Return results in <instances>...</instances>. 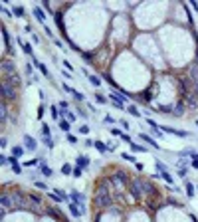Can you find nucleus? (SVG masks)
<instances>
[{"label":"nucleus","mask_w":198,"mask_h":222,"mask_svg":"<svg viewBox=\"0 0 198 222\" xmlns=\"http://www.w3.org/2000/svg\"><path fill=\"white\" fill-rule=\"evenodd\" d=\"M70 202H76L81 206V212L85 214V202H87V196L83 192H77V190H71L70 192Z\"/></svg>","instance_id":"1"},{"label":"nucleus","mask_w":198,"mask_h":222,"mask_svg":"<svg viewBox=\"0 0 198 222\" xmlns=\"http://www.w3.org/2000/svg\"><path fill=\"white\" fill-rule=\"evenodd\" d=\"M160 131L165 133V135H176V137H192V133H188V131H180V129L169 127V125H160Z\"/></svg>","instance_id":"2"},{"label":"nucleus","mask_w":198,"mask_h":222,"mask_svg":"<svg viewBox=\"0 0 198 222\" xmlns=\"http://www.w3.org/2000/svg\"><path fill=\"white\" fill-rule=\"evenodd\" d=\"M107 97L111 99V103H115V105H125V101L129 99V97L123 93V91H109Z\"/></svg>","instance_id":"3"},{"label":"nucleus","mask_w":198,"mask_h":222,"mask_svg":"<svg viewBox=\"0 0 198 222\" xmlns=\"http://www.w3.org/2000/svg\"><path fill=\"white\" fill-rule=\"evenodd\" d=\"M95 200H97V204H99L101 208H109V206H111V196H109L103 189L97 192V199H95Z\"/></svg>","instance_id":"4"},{"label":"nucleus","mask_w":198,"mask_h":222,"mask_svg":"<svg viewBox=\"0 0 198 222\" xmlns=\"http://www.w3.org/2000/svg\"><path fill=\"white\" fill-rule=\"evenodd\" d=\"M24 147H26V149H28V151H38V143H36V139L32 137V135H28V133H26V135H24Z\"/></svg>","instance_id":"5"},{"label":"nucleus","mask_w":198,"mask_h":222,"mask_svg":"<svg viewBox=\"0 0 198 222\" xmlns=\"http://www.w3.org/2000/svg\"><path fill=\"white\" fill-rule=\"evenodd\" d=\"M91 165V159L87 155H77V159H76V167H79V169H87V167Z\"/></svg>","instance_id":"6"},{"label":"nucleus","mask_w":198,"mask_h":222,"mask_svg":"<svg viewBox=\"0 0 198 222\" xmlns=\"http://www.w3.org/2000/svg\"><path fill=\"white\" fill-rule=\"evenodd\" d=\"M8 161H10V167H12V170H14V175H20V173H22V167H20V163H18V157L10 155V157H8Z\"/></svg>","instance_id":"7"},{"label":"nucleus","mask_w":198,"mask_h":222,"mask_svg":"<svg viewBox=\"0 0 198 222\" xmlns=\"http://www.w3.org/2000/svg\"><path fill=\"white\" fill-rule=\"evenodd\" d=\"M32 14L36 16V20H38V22H42V24L46 22V12H44L40 6H34V8H32Z\"/></svg>","instance_id":"8"},{"label":"nucleus","mask_w":198,"mask_h":222,"mask_svg":"<svg viewBox=\"0 0 198 222\" xmlns=\"http://www.w3.org/2000/svg\"><path fill=\"white\" fill-rule=\"evenodd\" d=\"M139 139H141V141H145V143H149V145H153L156 151H160V145H156V141H155L153 137H149L147 133H139Z\"/></svg>","instance_id":"9"},{"label":"nucleus","mask_w":198,"mask_h":222,"mask_svg":"<svg viewBox=\"0 0 198 222\" xmlns=\"http://www.w3.org/2000/svg\"><path fill=\"white\" fill-rule=\"evenodd\" d=\"M38 167H40V173H42L44 177H52V175H54V170L46 165V161H44V159H40V165H38Z\"/></svg>","instance_id":"10"},{"label":"nucleus","mask_w":198,"mask_h":222,"mask_svg":"<svg viewBox=\"0 0 198 222\" xmlns=\"http://www.w3.org/2000/svg\"><path fill=\"white\" fill-rule=\"evenodd\" d=\"M70 212H71V216L73 218H81V206L79 204H76V202H70Z\"/></svg>","instance_id":"11"},{"label":"nucleus","mask_w":198,"mask_h":222,"mask_svg":"<svg viewBox=\"0 0 198 222\" xmlns=\"http://www.w3.org/2000/svg\"><path fill=\"white\" fill-rule=\"evenodd\" d=\"M56 24H57V28L61 30V34L67 38V34H66V26H63V14L61 12H56Z\"/></svg>","instance_id":"12"},{"label":"nucleus","mask_w":198,"mask_h":222,"mask_svg":"<svg viewBox=\"0 0 198 222\" xmlns=\"http://www.w3.org/2000/svg\"><path fill=\"white\" fill-rule=\"evenodd\" d=\"M184 190H186V196H188V199H194V190H196V186H194L192 183H188V180H184Z\"/></svg>","instance_id":"13"},{"label":"nucleus","mask_w":198,"mask_h":222,"mask_svg":"<svg viewBox=\"0 0 198 222\" xmlns=\"http://www.w3.org/2000/svg\"><path fill=\"white\" fill-rule=\"evenodd\" d=\"M93 147H95V149H97L99 153H101V155H105V153H109V147H107V143L99 141V139H97V141L93 143Z\"/></svg>","instance_id":"14"},{"label":"nucleus","mask_w":198,"mask_h":222,"mask_svg":"<svg viewBox=\"0 0 198 222\" xmlns=\"http://www.w3.org/2000/svg\"><path fill=\"white\" fill-rule=\"evenodd\" d=\"M40 133H42V137H52V129H50V125H48V123H42V129H40Z\"/></svg>","instance_id":"15"},{"label":"nucleus","mask_w":198,"mask_h":222,"mask_svg":"<svg viewBox=\"0 0 198 222\" xmlns=\"http://www.w3.org/2000/svg\"><path fill=\"white\" fill-rule=\"evenodd\" d=\"M129 145H131V151L133 153H147V147H143V145H139V143H129Z\"/></svg>","instance_id":"16"},{"label":"nucleus","mask_w":198,"mask_h":222,"mask_svg":"<svg viewBox=\"0 0 198 222\" xmlns=\"http://www.w3.org/2000/svg\"><path fill=\"white\" fill-rule=\"evenodd\" d=\"M160 179H165L170 186H175V179H172V175H170L169 170H166V173H160Z\"/></svg>","instance_id":"17"},{"label":"nucleus","mask_w":198,"mask_h":222,"mask_svg":"<svg viewBox=\"0 0 198 222\" xmlns=\"http://www.w3.org/2000/svg\"><path fill=\"white\" fill-rule=\"evenodd\" d=\"M109 180L115 183V184H125V180H127V179H125V175H115V177H111Z\"/></svg>","instance_id":"18"},{"label":"nucleus","mask_w":198,"mask_h":222,"mask_svg":"<svg viewBox=\"0 0 198 222\" xmlns=\"http://www.w3.org/2000/svg\"><path fill=\"white\" fill-rule=\"evenodd\" d=\"M127 111L133 115V117H141V113H139V109H137V105H133V103H129L127 105Z\"/></svg>","instance_id":"19"},{"label":"nucleus","mask_w":198,"mask_h":222,"mask_svg":"<svg viewBox=\"0 0 198 222\" xmlns=\"http://www.w3.org/2000/svg\"><path fill=\"white\" fill-rule=\"evenodd\" d=\"M50 113H52V117L56 119V121H60V115H61V111L57 109V105H52V107H50Z\"/></svg>","instance_id":"20"},{"label":"nucleus","mask_w":198,"mask_h":222,"mask_svg":"<svg viewBox=\"0 0 198 222\" xmlns=\"http://www.w3.org/2000/svg\"><path fill=\"white\" fill-rule=\"evenodd\" d=\"M61 115H63V117L67 119V121H76V113H71V111H67V109H61Z\"/></svg>","instance_id":"21"},{"label":"nucleus","mask_w":198,"mask_h":222,"mask_svg":"<svg viewBox=\"0 0 198 222\" xmlns=\"http://www.w3.org/2000/svg\"><path fill=\"white\" fill-rule=\"evenodd\" d=\"M87 81H89L91 85H95V87H99V85H101V80H99L97 76H91V73L87 76Z\"/></svg>","instance_id":"22"},{"label":"nucleus","mask_w":198,"mask_h":222,"mask_svg":"<svg viewBox=\"0 0 198 222\" xmlns=\"http://www.w3.org/2000/svg\"><path fill=\"white\" fill-rule=\"evenodd\" d=\"M22 50H24V54H26V56L34 58V50H32V46H30V44H26V42H24V44H22Z\"/></svg>","instance_id":"23"},{"label":"nucleus","mask_w":198,"mask_h":222,"mask_svg":"<svg viewBox=\"0 0 198 222\" xmlns=\"http://www.w3.org/2000/svg\"><path fill=\"white\" fill-rule=\"evenodd\" d=\"M2 66H4V71H12V73H16V67H14V64H12V61L4 60V64H2Z\"/></svg>","instance_id":"24"},{"label":"nucleus","mask_w":198,"mask_h":222,"mask_svg":"<svg viewBox=\"0 0 198 222\" xmlns=\"http://www.w3.org/2000/svg\"><path fill=\"white\" fill-rule=\"evenodd\" d=\"M57 123H60V129H61V131H70V121H67V119H60V121H57Z\"/></svg>","instance_id":"25"},{"label":"nucleus","mask_w":198,"mask_h":222,"mask_svg":"<svg viewBox=\"0 0 198 222\" xmlns=\"http://www.w3.org/2000/svg\"><path fill=\"white\" fill-rule=\"evenodd\" d=\"M12 155L20 159V157L24 155V149H22V147H18V145H14V147H12Z\"/></svg>","instance_id":"26"},{"label":"nucleus","mask_w":198,"mask_h":222,"mask_svg":"<svg viewBox=\"0 0 198 222\" xmlns=\"http://www.w3.org/2000/svg\"><path fill=\"white\" fill-rule=\"evenodd\" d=\"M155 167H156V170H159V173H166V170H169V167H166L162 161H156Z\"/></svg>","instance_id":"27"},{"label":"nucleus","mask_w":198,"mask_h":222,"mask_svg":"<svg viewBox=\"0 0 198 222\" xmlns=\"http://www.w3.org/2000/svg\"><path fill=\"white\" fill-rule=\"evenodd\" d=\"M71 173H73V167L70 163H66V165L61 167V175H71Z\"/></svg>","instance_id":"28"},{"label":"nucleus","mask_w":198,"mask_h":222,"mask_svg":"<svg viewBox=\"0 0 198 222\" xmlns=\"http://www.w3.org/2000/svg\"><path fill=\"white\" fill-rule=\"evenodd\" d=\"M71 95H73V99H76V101H83L85 99V95L81 93V91H76V89H71Z\"/></svg>","instance_id":"29"},{"label":"nucleus","mask_w":198,"mask_h":222,"mask_svg":"<svg viewBox=\"0 0 198 222\" xmlns=\"http://www.w3.org/2000/svg\"><path fill=\"white\" fill-rule=\"evenodd\" d=\"M42 139H44V145H46L48 149H54V147H56V143H54L52 137H42Z\"/></svg>","instance_id":"30"},{"label":"nucleus","mask_w":198,"mask_h":222,"mask_svg":"<svg viewBox=\"0 0 198 222\" xmlns=\"http://www.w3.org/2000/svg\"><path fill=\"white\" fill-rule=\"evenodd\" d=\"M93 97H95V101H97V103H101V105L107 103V97H105V95H101V93H95Z\"/></svg>","instance_id":"31"},{"label":"nucleus","mask_w":198,"mask_h":222,"mask_svg":"<svg viewBox=\"0 0 198 222\" xmlns=\"http://www.w3.org/2000/svg\"><path fill=\"white\" fill-rule=\"evenodd\" d=\"M147 125H149L151 129H160V125L155 121V119H151V117H147Z\"/></svg>","instance_id":"32"},{"label":"nucleus","mask_w":198,"mask_h":222,"mask_svg":"<svg viewBox=\"0 0 198 222\" xmlns=\"http://www.w3.org/2000/svg\"><path fill=\"white\" fill-rule=\"evenodd\" d=\"M24 71H26V76H28V77H32V71H34V64H30V61H28V64L24 66Z\"/></svg>","instance_id":"33"},{"label":"nucleus","mask_w":198,"mask_h":222,"mask_svg":"<svg viewBox=\"0 0 198 222\" xmlns=\"http://www.w3.org/2000/svg\"><path fill=\"white\" fill-rule=\"evenodd\" d=\"M44 113H46V101L40 103V107H38V119H44Z\"/></svg>","instance_id":"34"},{"label":"nucleus","mask_w":198,"mask_h":222,"mask_svg":"<svg viewBox=\"0 0 198 222\" xmlns=\"http://www.w3.org/2000/svg\"><path fill=\"white\" fill-rule=\"evenodd\" d=\"M71 177H76V179L83 177V169H79V167H73V173H71Z\"/></svg>","instance_id":"35"},{"label":"nucleus","mask_w":198,"mask_h":222,"mask_svg":"<svg viewBox=\"0 0 198 222\" xmlns=\"http://www.w3.org/2000/svg\"><path fill=\"white\" fill-rule=\"evenodd\" d=\"M34 184H36V189H40V190H48V189H50V186H48L44 180H36Z\"/></svg>","instance_id":"36"},{"label":"nucleus","mask_w":198,"mask_h":222,"mask_svg":"<svg viewBox=\"0 0 198 222\" xmlns=\"http://www.w3.org/2000/svg\"><path fill=\"white\" fill-rule=\"evenodd\" d=\"M12 14L14 16H24V8L22 6H14V8H12Z\"/></svg>","instance_id":"37"},{"label":"nucleus","mask_w":198,"mask_h":222,"mask_svg":"<svg viewBox=\"0 0 198 222\" xmlns=\"http://www.w3.org/2000/svg\"><path fill=\"white\" fill-rule=\"evenodd\" d=\"M40 165V159H32V161H24V167H36Z\"/></svg>","instance_id":"38"},{"label":"nucleus","mask_w":198,"mask_h":222,"mask_svg":"<svg viewBox=\"0 0 198 222\" xmlns=\"http://www.w3.org/2000/svg\"><path fill=\"white\" fill-rule=\"evenodd\" d=\"M121 159H123V161H131V163L135 161V157H133L131 153H121Z\"/></svg>","instance_id":"39"},{"label":"nucleus","mask_w":198,"mask_h":222,"mask_svg":"<svg viewBox=\"0 0 198 222\" xmlns=\"http://www.w3.org/2000/svg\"><path fill=\"white\" fill-rule=\"evenodd\" d=\"M67 143H71V145H77V137H76V135H71V133H67Z\"/></svg>","instance_id":"40"},{"label":"nucleus","mask_w":198,"mask_h":222,"mask_svg":"<svg viewBox=\"0 0 198 222\" xmlns=\"http://www.w3.org/2000/svg\"><path fill=\"white\" fill-rule=\"evenodd\" d=\"M61 66L66 67V70L70 71V73H71V71H73V66H71V64H70V61H67V60H63V61H61Z\"/></svg>","instance_id":"41"},{"label":"nucleus","mask_w":198,"mask_h":222,"mask_svg":"<svg viewBox=\"0 0 198 222\" xmlns=\"http://www.w3.org/2000/svg\"><path fill=\"white\" fill-rule=\"evenodd\" d=\"M109 131H111V135H115V137H121V135H123V131H121V129H117V127L109 129Z\"/></svg>","instance_id":"42"},{"label":"nucleus","mask_w":198,"mask_h":222,"mask_svg":"<svg viewBox=\"0 0 198 222\" xmlns=\"http://www.w3.org/2000/svg\"><path fill=\"white\" fill-rule=\"evenodd\" d=\"M79 133H81V135H87V133H89V125H85V123H83V125L79 127Z\"/></svg>","instance_id":"43"},{"label":"nucleus","mask_w":198,"mask_h":222,"mask_svg":"<svg viewBox=\"0 0 198 222\" xmlns=\"http://www.w3.org/2000/svg\"><path fill=\"white\" fill-rule=\"evenodd\" d=\"M103 123H109V125H113V123H115V117H111V115H105V117H103Z\"/></svg>","instance_id":"44"},{"label":"nucleus","mask_w":198,"mask_h":222,"mask_svg":"<svg viewBox=\"0 0 198 222\" xmlns=\"http://www.w3.org/2000/svg\"><path fill=\"white\" fill-rule=\"evenodd\" d=\"M81 58H83L85 61H89L91 58H93V54H91V52H83V54H81Z\"/></svg>","instance_id":"45"},{"label":"nucleus","mask_w":198,"mask_h":222,"mask_svg":"<svg viewBox=\"0 0 198 222\" xmlns=\"http://www.w3.org/2000/svg\"><path fill=\"white\" fill-rule=\"evenodd\" d=\"M54 44H56V46L60 48V50H63V42H61L60 38H54Z\"/></svg>","instance_id":"46"},{"label":"nucleus","mask_w":198,"mask_h":222,"mask_svg":"<svg viewBox=\"0 0 198 222\" xmlns=\"http://www.w3.org/2000/svg\"><path fill=\"white\" fill-rule=\"evenodd\" d=\"M121 139H123L125 143H133V141H131V135H127V133H123V135H121Z\"/></svg>","instance_id":"47"},{"label":"nucleus","mask_w":198,"mask_h":222,"mask_svg":"<svg viewBox=\"0 0 198 222\" xmlns=\"http://www.w3.org/2000/svg\"><path fill=\"white\" fill-rule=\"evenodd\" d=\"M107 147H109V151H115V149H117V145H115L113 141H107Z\"/></svg>","instance_id":"48"},{"label":"nucleus","mask_w":198,"mask_h":222,"mask_svg":"<svg viewBox=\"0 0 198 222\" xmlns=\"http://www.w3.org/2000/svg\"><path fill=\"white\" fill-rule=\"evenodd\" d=\"M190 167H192V169H196V170H198V159H192V161H190Z\"/></svg>","instance_id":"49"},{"label":"nucleus","mask_w":198,"mask_h":222,"mask_svg":"<svg viewBox=\"0 0 198 222\" xmlns=\"http://www.w3.org/2000/svg\"><path fill=\"white\" fill-rule=\"evenodd\" d=\"M119 123H121L125 129H129V121H127V119H119Z\"/></svg>","instance_id":"50"},{"label":"nucleus","mask_w":198,"mask_h":222,"mask_svg":"<svg viewBox=\"0 0 198 222\" xmlns=\"http://www.w3.org/2000/svg\"><path fill=\"white\" fill-rule=\"evenodd\" d=\"M190 8H194L198 12V2H196V0H190Z\"/></svg>","instance_id":"51"},{"label":"nucleus","mask_w":198,"mask_h":222,"mask_svg":"<svg viewBox=\"0 0 198 222\" xmlns=\"http://www.w3.org/2000/svg\"><path fill=\"white\" fill-rule=\"evenodd\" d=\"M2 12H4V16H8V18H12V12H10V10H6V8H2Z\"/></svg>","instance_id":"52"},{"label":"nucleus","mask_w":198,"mask_h":222,"mask_svg":"<svg viewBox=\"0 0 198 222\" xmlns=\"http://www.w3.org/2000/svg\"><path fill=\"white\" fill-rule=\"evenodd\" d=\"M0 143H2L0 147H8V139H6V137H2V141H0Z\"/></svg>","instance_id":"53"},{"label":"nucleus","mask_w":198,"mask_h":222,"mask_svg":"<svg viewBox=\"0 0 198 222\" xmlns=\"http://www.w3.org/2000/svg\"><path fill=\"white\" fill-rule=\"evenodd\" d=\"M32 40H34L36 44H38V42H40V36H38V34H32Z\"/></svg>","instance_id":"54"},{"label":"nucleus","mask_w":198,"mask_h":222,"mask_svg":"<svg viewBox=\"0 0 198 222\" xmlns=\"http://www.w3.org/2000/svg\"><path fill=\"white\" fill-rule=\"evenodd\" d=\"M60 107L61 109H67V101H60Z\"/></svg>","instance_id":"55"},{"label":"nucleus","mask_w":198,"mask_h":222,"mask_svg":"<svg viewBox=\"0 0 198 222\" xmlns=\"http://www.w3.org/2000/svg\"><path fill=\"white\" fill-rule=\"evenodd\" d=\"M194 71H196V70H194ZM196 73H198V71H196ZM196 80H198V76H196Z\"/></svg>","instance_id":"56"},{"label":"nucleus","mask_w":198,"mask_h":222,"mask_svg":"<svg viewBox=\"0 0 198 222\" xmlns=\"http://www.w3.org/2000/svg\"><path fill=\"white\" fill-rule=\"evenodd\" d=\"M196 127H198V121H196Z\"/></svg>","instance_id":"57"},{"label":"nucleus","mask_w":198,"mask_h":222,"mask_svg":"<svg viewBox=\"0 0 198 222\" xmlns=\"http://www.w3.org/2000/svg\"><path fill=\"white\" fill-rule=\"evenodd\" d=\"M196 189H198V184H196Z\"/></svg>","instance_id":"58"}]
</instances>
